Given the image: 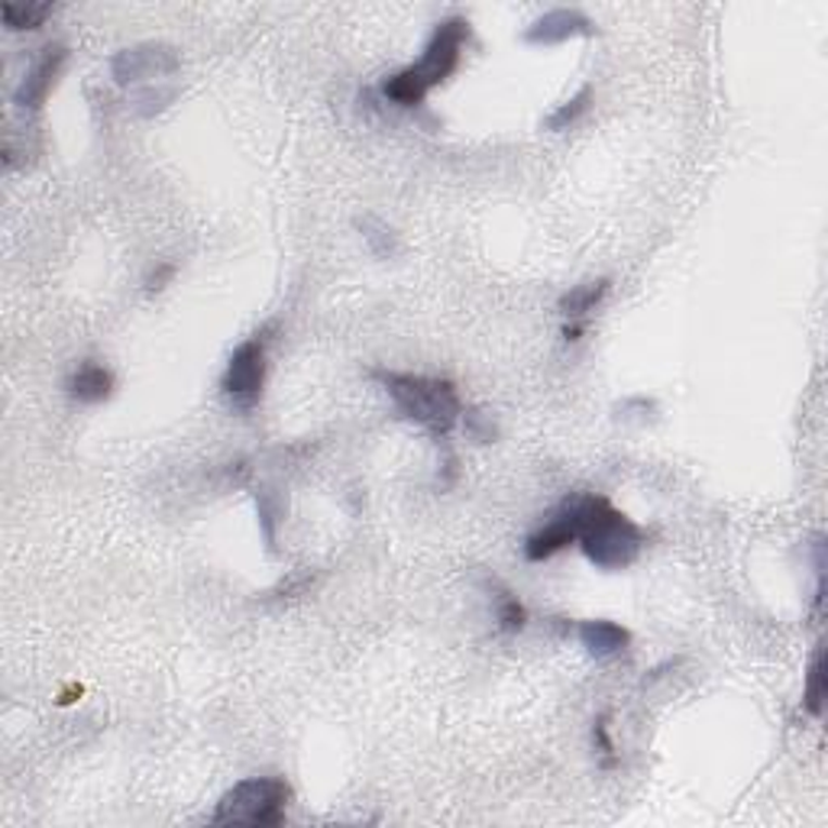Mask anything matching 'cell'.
<instances>
[{
	"mask_svg": "<svg viewBox=\"0 0 828 828\" xmlns=\"http://www.w3.org/2000/svg\"><path fill=\"white\" fill-rule=\"evenodd\" d=\"M181 68V55L168 42H143L120 49L111 59V75L117 85H140V81H160Z\"/></svg>",
	"mask_w": 828,
	"mask_h": 828,
	"instance_id": "8992f818",
	"label": "cell"
},
{
	"mask_svg": "<svg viewBox=\"0 0 828 828\" xmlns=\"http://www.w3.org/2000/svg\"><path fill=\"white\" fill-rule=\"evenodd\" d=\"M292 790L279 777H250L227 790L211 816L214 826H279Z\"/></svg>",
	"mask_w": 828,
	"mask_h": 828,
	"instance_id": "277c9868",
	"label": "cell"
},
{
	"mask_svg": "<svg viewBox=\"0 0 828 828\" xmlns=\"http://www.w3.org/2000/svg\"><path fill=\"white\" fill-rule=\"evenodd\" d=\"M65 59H68V49L62 42L46 46L42 55L33 62V68L23 75L16 94H13V104L20 111H39L46 104V98L52 94V88H55V81H59V75L65 68Z\"/></svg>",
	"mask_w": 828,
	"mask_h": 828,
	"instance_id": "52a82bcc",
	"label": "cell"
},
{
	"mask_svg": "<svg viewBox=\"0 0 828 828\" xmlns=\"http://www.w3.org/2000/svg\"><path fill=\"white\" fill-rule=\"evenodd\" d=\"M609 279H596V282H583L576 289H570L563 298H560V315L570 321V324H579L589 311H596L602 305V298L609 295Z\"/></svg>",
	"mask_w": 828,
	"mask_h": 828,
	"instance_id": "7c38bea8",
	"label": "cell"
},
{
	"mask_svg": "<svg viewBox=\"0 0 828 828\" xmlns=\"http://www.w3.org/2000/svg\"><path fill=\"white\" fill-rule=\"evenodd\" d=\"M263 385H266V343L256 333L233 349L220 388L237 408H253L263 395Z\"/></svg>",
	"mask_w": 828,
	"mask_h": 828,
	"instance_id": "5b68a950",
	"label": "cell"
},
{
	"mask_svg": "<svg viewBox=\"0 0 828 828\" xmlns=\"http://www.w3.org/2000/svg\"><path fill=\"white\" fill-rule=\"evenodd\" d=\"M573 518L576 540L589 563H596L599 570H625L641 557L645 531L628 514H622L609 498H573Z\"/></svg>",
	"mask_w": 828,
	"mask_h": 828,
	"instance_id": "6da1fadb",
	"label": "cell"
},
{
	"mask_svg": "<svg viewBox=\"0 0 828 828\" xmlns=\"http://www.w3.org/2000/svg\"><path fill=\"white\" fill-rule=\"evenodd\" d=\"M256 514H259V527H263V537H266L269 550H276V524H279L282 508L272 501V493H269V489H263V493L256 496Z\"/></svg>",
	"mask_w": 828,
	"mask_h": 828,
	"instance_id": "d6986e66",
	"label": "cell"
},
{
	"mask_svg": "<svg viewBox=\"0 0 828 828\" xmlns=\"http://www.w3.org/2000/svg\"><path fill=\"white\" fill-rule=\"evenodd\" d=\"M573 36H593V20L579 10H563V7L537 16L524 33V39L534 46H553V42H566Z\"/></svg>",
	"mask_w": 828,
	"mask_h": 828,
	"instance_id": "ba28073f",
	"label": "cell"
},
{
	"mask_svg": "<svg viewBox=\"0 0 828 828\" xmlns=\"http://www.w3.org/2000/svg\"><path fill=\"white\" fill-rule=\"evenodd\" d=\"M369 375L379 379V385L388 392L402 418L421 424L434 437H447L463 415V402L450 379L411 375V372H392V369H372Z\"/></svg>",
	"mask_w": 828,
	"mask_h": 828,
	"instance_id": "3957f363",
	"label": "cell"
},
{
	"mask_svg": "<svg viewBox=\"0 0 828 828\" xmlns=\"http://www.w3.org/2000/svg\"><path fill=\"white\" fill-rule=\"evenodd\" d=\"M593 104V88H579L576 98H570L566 104H560L550 117H547V130H570Z\"/></svg>",
	"mask_w": 828,
	"mask_h": 828,
	"instance_id": "e0dca14e",
	"label": "cell"
},
{
	"mask_svg": "<svg viewBox=\"0 0 828 828\" xmlns=\"http://www.w3.org/2000/svg\"><path fill=\"white\" fill-rule=\"evenodd\" d=\"M68 395L81 405H98L114 395V372L101 362H81L68 379Z\"/></svg>",
	"mask_w": 828,
	"mask_h": 828,
	"instance_id": "8fae6325",
	"label": "cell"
},
{
	"mask_svg": "<svg viewBox=\"0 0 828 828\" xmlns=\"http://www.w3.org/2000/svg\"><path fill=\"white\" fill-rule=\"evenodd\" d=\"M460 418H463V431H467L470 441H476V444H493L498 437V428L496 421H493V415H486L483 408H467Z\"/></svg>",
	"mask_w": 828,
	"mask_h": 828,
	"instance_id": "ac0fdd59",
	"label": "cell"
},
{
	"mask_svg": "<svg viewBox=\"0 0 828 828\" xmlns=\"http://www.w3.org/2000/svg\"><path fill=\"white\" fill-rule=\"evenodd\" d=\"M576 635H579V645L586 648V654L596 661L619 658L632 645V632L609 619H589L576 628Z\"/></svg>",
	"mask_w": 828,
	"mask_h": 828,
	"instance_id": "30bf717a",
	"label": "cell"
},
{
	"mask_svg": "<svg viewBox=\"0 0 828 828\" xmlns=\"http://www.w3.org/2000/svg\"><path fill=\"white\" fill-rule=\"evenodd\" d=\"M576 540V518H573V501H566L540 531H534L524 544V557L531 563L550 560L553 553H560L563 547H570Z\"/></svg>",
	"mask_w": 828,
	"mask_h": 828,
	"instance_id": "9c48e42d",
	"label": "cell"
},
{
	"mask_svg": "<svg viewBox=\"0 0 828 828\" xmlns=\"http://www.w3.org/2000/svg\"><path fill=\"white\" fill-rule=\"evenodd\" d=\"M826 692H828V673H826V651L819 648L813 654V663H810V673H806V692H803V705L810 715H823L826 709Z\"/></svg>",
	"mask_w": 828,
	"mask_h": 828,
	"instance_id": "5bb4252c",
	"label": "cell"
},
{
	"mask_svg": "<svg viewBox=\"0 0 828 828\" xmlns=\"http://www.w3.org/2000/svg\"><path fill=\"white\" fill-rule=\"evenodd\" d=\"M496 622L501 635H518L527 622V609L521 606V599L514 593L501 589V586L496 593Z\"/></svg>",
	"mask_w": 828,
	"mask_h": 828,
	"instance_id": "9a60e30c",
	"label": "cell"
},
{
	"mask_svg": "<svg viewBox=\"0 0 828 828\" xmlns=\"http://www.w3.org/2000/svg\"><path fill=\"white\" fill-rule=\"evenodd\" d=\"M593 744H596L602 764L612 767V764H615V744H612V738H609V712H602V715L593 722Z\"/></svg>",
	"mask_w": 828,
	"mask_h": 828,
	"instance_id": "ffe728a7",
	"label": "cell"
},
{
	"mask_svg": "<svg viewBox=\"0 0 828 828\" xmlns=\"http://www.w3.org/2000/svg\"><path fill=\"white\" fill-rule=\"evenodd\" d=\"M0 13H3L7 29H39L46 23V16L52 13V3H42V0L13 3V0H7L0 7Z\"/></svg>",
	"mask_w": 828,
	"mask_h": 828,
	"instance_id": "4fadbf2b",
	"label": "cell"
},
{
	"mask_svg": "<svg viewBox=\"0 0 828 828\" xmlns=\"http://www.w3.org/2000/svg\"><path fill=\"white\" fill-rule=\"evenodd\" d=\"M311 586H315V573H308V570H298V573H292L289 579H282V583H279L272 593H269V596H272V599H285V596L292 599V596H305Z\"/></svg>",
	"mask_w": 828,
	"mask_h": 828,
	"instance_id": "44dd1931",
	"label": "cell"
},
{
	"mask_svg": "<svg viewBox=\"0 0 828 828\" xmlns=\"http://www.w3.org/2000/svg\"><path fill=\"white\" fill-rule=\"evenodd\" d=\"M356 224H359V230H362V237H366V243L372 246L375 256H382V259L395 256L398 240H395V230H392L388 224H382L379 217H362V220H356Z\"/></svg>",
	"mask_w": 828,
	"mask_h": 828,
	"instance_id": "2e32d148",
	"label": "cell"
},
{
	"mask_svg": "<svg viewBox=\"0 0 828 828\" xmlns=\"http://www.w3.org/2000/svg\"><path fill=\"white\" fill-rule=\"evenodd\" d=\"M171 279H175V266H171V263H160V266L150 272V279H147V292H150V295H153V292H163Z\"/></svg>",
	"mask_w": 828,
	"mask_h": 828,
	"instance_id": "7402d4cb",
	"label": "cell"
},
{
	"mask_svg": "<svg viewBox=\"0 0 828 828\" xmlns=\"http://www.w3.org/2000/svg\"><path fill=\"white\" fill-rule=\"evenodd\" d=\"M467 39H470V23L467 20H460V16L444 20L434 29V36H431L424 55L418 59V65H408V68H402V72H395L382 81V98L398 104V107H418L431 94V88L444 85L457 72Z\"/></svg>",
	"mask_w": 828,
	"mask_h": 828,
	"instance_id": "7a4b0ae2",
	"label": "cell"
}]
</instances>
